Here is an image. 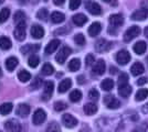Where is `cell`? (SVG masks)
<instances>
[{"label":"cell","instance_id":"cell-1","mask_svg":"<svg viewBox=\"0 0 148 132\" xmlns=\"http://www.w3.org/2000/svg\"><path fill=\"white\" fill-rule=\"evenodd\" d=\"M139 33H140V28L137 25H133L130 29H127L126 32L124 33V41L130 42L133 39H135L137 35H139Z\"/></svg>","mask_w":148,"mask_h":132},{"label":"cell","instance_id":"cell-2","mask_svg":"<svg viewBox=\"0 0 148 132\" xmlns=\"http://www.w3.org/2000/svg\"><path fill=\"white\" fill-rule=\"evenodd\" d=\"M72 53V50H71V47H69V46H63L61 50L59 51V53L56 54V61L58 62L59 64H64V62L66 61V58L70 56V54Z\"/></svg>","mask_w":148,"mask_h":132},{"label":"cell","instance_id":"cell-3","mask_svg":"<svg viewBox=\"0 0 148 132\" xmlns=\"http://www.w3.org/2000/svg\"><path fill=\"white\" fill-rule=\"evenodd\" d=\"M47 118V113L44 111L43 109H41V108H39L37 109L34 113H33V118H32V121H33V123L36 125V126H40V125H42L44 122V120Z\"/></svg>","mask_w":148,"mask_h":132},{"label":"cell","instance_id":"cell-4","mask_svg":"<svg viewBox=\"0 0 148 132\" xmlns=\"http://www.w3.org/2000/svg\"><path fill=\"white\" fill-rule=\"evenodd\" d=\"M5 127L9 132H21V129H22L21 123L17 119H9L8 121H6Z\"/></svg>","mask_w":148,"mask_h":132},{"label":"cell","instance_id":"cell-5","mask_svg":"<svg viewBox=\"0 0 148 132\" xmlns=\"http://www.w3.org/2000/svg\"><path fill=\"white\" fill-rule=\"evenodd\" d=\"M130 61V54L127 50H121L116 54V62L119 65H126Z\"/></svg>","mask_w":148,"mask_h":132},{"label":"cell","instance_id":"cell-6","mask_svg":"<svg viewBox=\"0 0 148 132\" xmlns=\"http://www.w3.org/2000/svg\"><path fill=\"white\" fill-rule=\"evenodd\" d=\"M62 122H63L64 127H66L69 129H72L77 125V119L74 118L71 113H65L62 116Z\"/></svg>","mask_w":148,"mask_h":132},{"label":"cell","instance_id":"cell-7","mask_svg":"<svg viewBox=\"0 0 148 132\" xmlns=\"http://www.w3.org/2000/svg\"><path fill=\"white\" fill-rule=\"evenodd\" d=\"M104 104L106 105V107L108 108V109H117V108H119V106H121L119 100H118L117 98H115L114 96H112V95L105 96Z\"/></svg>","mask_w":148,"mask_h":132},{"label":"cell","instance_id":"cell-8","mask_svg":"<svg viewBox=\"0 0 148 132\" xmlns=\"http://www.w3.org/2000/svg\"><path fill=\"white\" fill-rule=\"evenodd\" d=\"M13 35L16 40L18 41H23L25 39V22H21L17 24L16 29H14V32H13Z\"/></svg>","mask_w":148,"mask_h":132},{"label":"cell","instance_id":"cell-9","mask_svg":"<svg viewBox=\"0 0 148 132\" xmlns=\"http://www.w3.org/2000/svg\"><path fill=\"white\" fill-rule=\"evenodd\" d=\"M108 21H110V24H111L113 29H117L124 23V18L122 14L116 13V14H112Z\"/></svg>","mask_w":148,"mask_h":132},{"label":"cell","instance_id":"cell-10","mask_svg":"<svg viewBox=\"0 0 148 132\" xmlns=\"http://www.w3.org/2000/svg\"><path fill=\"white\" fill-rule=\"evenodd\" d=\"M148 17V9L147 8H142L136 10L135 12L132 14V20L134 21H144Z\"/></svg>","mask_w":148,"mask_h":132},{"label":"cell","instance_id":"cell-11","mask_svg":"<svg viewBox=\"0 0 148 132\" xmlns=\"http://www.w3.org/2000/svg\"><path fill=\"white\" fill-rule=\"evenodd\" d=\"M112 42H107L105 39H99V41L95 43V49L97 52L102 53V52H106L112 47Z\"/></svg>","mask_w":148,"mask_h":132},{"label":"cell","instance_id":"cell-12","mask_svg":"<svg viewBox=\"0 0 148 132\" xmlns=\"http://www.w3.org/2000/svg\"><path fill=\"white\" fill-rule=\"evenodd\" d=\"M86 9L87 11L93 16H99L102 13L101 6L96 2H93V1H86Z\"/></svg>","mask_w":148,"mask_h":132},{"label":"cell","instance_id":"cell-13","mask_svg":"<svg viewBox=\"0 0 148 132\" xmlns=\"http://www.w3.org/2000/svg\"><path fill=\"white\" fill-rule=\"evenodd\" d=\"M54 90V84L52 82H47L44 84V90L43 95H42V99L43 100H49L51 98V96L53 94Z\"/></svg>","mask_w":148,"mask_h":132},{"label":"cell","instance_id":"cell-14","mask_svg":"<svg viewBox=\"0 0 148 132\" xmlns=\"http://www.w3.org/2000/svg\"><path fill=\"white\" fill-rule=\"evenodd\" d=\"M30 111L31 107L29 105H27V104H20L18 108H17V110H16L17 114H18L19 117H21V118H27L29 116Z\"/></svg>","mask_w":148,"mask_h":132},{"label":"cell","instance_id":"cell-15","mask_svg":"<svg viewBox=\"0 0 148 132\" xmlns=\"http://www.w3.org/2000/svg\"><path fill=\"white\" fill-rule=\"evenodd\" d=\"M31 35H32V38L37 39V40L42 39L44 35L43 28L41 25H38V24L32 25V28H31Z\"/></svg>","mask_w":148,"mask_h":132},{"label":"cell","instance_id":"cell-16","mask_svg":"<svg viewBox=\"0 0 148 132\" xmlns=\"http://www.w3.org/2000/svg\"><path fill=\"white\" fill-rule=\"evenodd\" d=\"M105 68H106V65L103 60H99L97 61L95 65L93 66V73L95 75H103L105 73Z\"/></svg>","mask_w":148,"mask_h":132},{"label":"cell","instance_id":"cell-17","mask_svg":"<svg viewBox=\"0 0 148 132\" xmlns=\"http://www.w3.org/2000/svg\"><path fill=\"white\" fill-rule=\"evenodd\" d=\"M59 45H60V41L58 40V39H54V40H52V41H50L49 44L47 45V47H45V54H52V53H54L56 51V49L59 47Z\"/></svg>","mask_w":148,"mask_h":132},{"label":"cell","instance_id":"cell-18","mask_svg":"<svg viewBox=\"0 0 148 132\" xmlns=\"http://www.w3.org/2000/svg\"><path fill=\"white\" fill-rule=\"evenodd\" d=\"M72 20H73V23L77 26H82L83 24H85L87 22V17L83 13H77L72 17Z\"/></svg>","mask_w":148,"mask_h":132},{"label":"cell","instance_id":"cell-19","mask_svg":"<svg viewBox=\"0 0 148 132\" xmlns=\"http://www.w3.org/2000/svg\"><path fill=\"white\" fill-rule=\"evenodd\" d=\"M72 86V81L70 79V78H65V79H63L60 84H59V88H58V90H59V93H65V91H68L69 89L71 88Z\"/></svg>","mask_w":148,"mask_h":132},{"label":"cell","instance_id":"cell-20","mask_svg":"<svg viewBox=\"0 0 148 132\" xmlns=\"http://www.w3.org/2000/svg\"><path fill=\"white\" fill-rule=\"evenodd\" d=\"M146 49H147V44L145 43L144 41H139L134 45L133 50L135 52L137 55H143L145 52H146Z\"/></svg>","mask_w":148,"mask_h":132},{"label":"cell","instance_id":"cell-21","mask_svg":"<svg viewBox=\"0 0 148 132\" xmlns=\"http://www.w3.org/2000/svg\"><path fill=\"white\" fill-rule=\"evenodd\" d=\"M102 31V25L99 22H94L91 24V26L88 28V34L91 37H96L99 35V33Z\"/></svg>","mask_w":148,"mask_h":132},{"label":"cell","instance_id":"cell-22","mask_svg":"<svg viewBox=\"0 0 148 132\" xmlns=\"http://www.w3.org/2000/svg\"><path fill=\"white\" fill-rule=\"evenodd\" d=\"M40 49V45L39 44H28L23 47H21L20 51L23 53V54H28V53H36L37 51H39Z\"/></svg>","mask_w":148,"mask_h":132},{"label":"cell","instance_id":"cell-23","mask_svg":"<svg viewBox=\"0 0 148 132\" xmlns=\"http://www.w3.org/2000/svg\"><path fill=\"white\" fill-rule=\"evenodd\" d=\"M18 66V58L14 56H10L6 60V67L8 70H13Z\"/></svg>","mask_w":148,"mask_h":132},{"label":"cell","instance_id":"cell-24","mask_svg":"<svg viewBox=\"0 0 148 132\" xmlns=\"http://www.w3.org/2000/svg\"><path fill=\"white\" fill-rule=\"evenodd\" d=\"M130 72L134 76H138L142 75L143 73L145 72V68H144V65L142 63H135L133 64L132 68H130Z\"/></svg>","mask_w":148,"mask_h":132},{"label":"cell","instance_id":"cell-25","mask_svg":"<svg viewBox=\"0 0 148 132\" xmlns=\"http://www.w3.org/2000/svg\"><path fill=\"white\" fill-rule=\"evenodd\" d=\"M118 94L121 97H124V98H127L130 94H132V86L130 85H124V86H121L118 87Z\"/></svg>","mask_w":148,"mask_h":132},{"label":"cell","instance_id":"cell-26","mask_svg":"<svg viewBox=\"0 0 148 132\" xmlns=\"http://www.w3.org/2000/svg\"><path fill=\"white\" fill-rule=\"evenodd\" d=\"M65 20V16L63 14L62 12H59V11H54V12L51 14V21L53 22V23H61Z\"/></svg>","mask_w":148,"mask_h":132},{"label":"cell","instance_id":"cell-27","mask_svg":"<svg viewBox=\"0 0 148 132\" xmlns=\"http://www.w3.org/2000/svg\"><path fill=\"white\" fill-rule=\"evenodd\" d=\"M96 111H97V106L95 104H93V102H88L84 106V112L87 116H92Z\"/></svg>","mask_w":148,"mask_h":132},{"label":"cell","instance_id":"cell-28","mask_svg":"<svg viewBox=\"0 0 148 132\" xmlns=\"http://www.w3.org/2000/svg\"><path fill=\"white\" fill-rule=\"evenodd\" d=\"M11 46H12V43H11L10 39H8L7 37L0 38V49L1 50H9V49H11Z\"/></svg>","mask_w":148,"mask_h":132},{"label":"cell","instance_id":"cell-29","mask_svg":"<svg viewBox=\"0 0 148 132\" xmlns=\"http://www.w3.org/2000/svg\"><path fill=\"white\" fill-rule=\"evenodd\" d=\"M101 87H102V89L105 90V91L112 90L113 87H114V82H113V79H111V78H105L104 81L101 83Z\"/></svg>","mask_w":148,"mask_h":132},{"label":"cell","instance_id":"cell-30","mask_svg":"<svg viewBox=\"0 0 148 132\" xmlns=\"http://www.w3.org/2000/svg\"><path fill=\"white\" fill-rule=\"evenodd\" d=\"M18 78L20 82L27 83L31 79V74L28 72V70H25V69H21V70L18 73Z\"/></svg>","mask_w":148,"mask_h":132},{"label":"cell","instance_id":"cell-31","mask_svg":"<svg viewBox=\"0 0 148 132\" xmlns=\"http://www.w3.org/2000/svg\"><path fill=\"white\" fill-rule=\"evenodd\" d=\"M80 67H81V61L79 58H73V60L70 61V63H69V69L71 72H76V70L80 69Z\"/></svg>","mask_w":148,"mask_h":132},{"label":"cell","instance_id":"cell-32","mask_svg":"<svg viewBox=\"0 0 148 132\" xmlns=\"http://www.w3.org/2000/svg\"><path fill=\"white\" fill-rule=\"evenodd\" d=\"M12 104H10V102H5V104H2L1 106H0V113L2 114V116H7L8 113L11 112V110H12Z\"/></svg>","mask_w":148,"mask_h":132},{"label":"cell","instance_id":"cell-33","mask_svg":"<svg viewBox=\"0 0 148 132\" xmlns=\"http://www.w3.org/2000/svg\"><path fill=\"white\" fill-rule=\"evenodd\" d=\"M147 96H148V89L142 88V89H139V90L136 93L135 99H136V101H143L146 99Z\"/></svg>","mask_w":148,"mask_h":132},{"label":"cell","instance_id":"cell-34","mask_svg":"<svg viewBox=\"0 0 148 132\" xmlns=\"http://www.w3.org/2000/svg\"><path fill=\"white\" fill-rule=\"evenodd\" d=\"M70 100L72 101V102H77V101L81 100V98H82V93H81L80 90H77V89H75L73 90L71 94H70Z\"/></svg>","mask_w":148,"mask_h":132},{"label":"cell","instance_id":"cell-35","mask_svg":"<svg viewBox=\"0 0 148 132\" xmlns=\"http://www.w3.org/2000/svg\"><path fill=\"white\" fill-rule=\"evenodd\" d=\"M41 72H42V74L45 76H50L53 74V72H54V68H53V66L51 65V64L47 63L44 64L43 66H42V69H41Z\"/></svg>","mask_w":148,"mask_h":132},{"label":"cell","instance_id":"cell-36","mask_svg":"<svg viewBox=\"0 0 148 132\" xmlns=\"http://www.w3.org/2000/svg\"><path fill=\"white\" fill-rule=\"evenodd\" d=\"M25 14L23 11H17V12L14 13V16H13V20H14L16 24H19L21 22H25Z\"/></svg>","mask_w":148,"mask_h":132},{"label":"cell","instance_id":"cell-37","mask_svg":"<svg viewBox=\"0 0 148 132\" xmlns=\"http://www.w3.org/2000/svg\"><path fill=\"white\" fill-rule=\"evenodd\" d=\"M37 17L38 19L42 20V21H47L48 18H49V11H48V9H45V8L40 9L37 13Z\"/></svg>","mask_w":148,"mask_h":132},{"label":"cell","instance_id":"cell-38","mask_svg":"<svg viewBox=\"0 0 148 132\" xmlns=\"http://www.w3.org/2000/svg\"><path fill=\"white\" fill-rule=\"evenodd\" d=\"M9 16H10V9L9 8H3L0 11V23L6 22L8 18H9Z\"/></svg>","mask_w":148,"mask_h":132},{"label":"cell","instance_id":"cell-39","mask_svg":"<svg viewBox=\"0 0 148 132\" xmlns=\"http://www.w3.org/2000/svg\"><path fill=\"white\" fill-rule=\"evenodd\" d=\"M39 63H40V58H39V56H37V55H31L30 57H29V60H28V65L30 66V67H37L38 65H39Z\"/></svg>","mask_w":148,"mask_h":132},{"label":"cell","instance_id":"cell-40","mask_svg":"<svg viewBox=\"0 0 148 132\" xmlns=\"http://www.w3.org/2000/svg\"><path fill=\"white\" fill-rule=\"evenodd\" d=\"M47 132H61V128L56 122L52 121L47 127Z\"/></svg>","mask_w":148,"mask_h":132},{"label":"cell","instance_id":"cell-41","mask_svg":"<svg viewBox=\"0 0 148 132\" xmlns=\"http://www.w3.org/2000/svg\"><path fill=\"white\" fill-rule=\"evenodd\" d=\"M127 84H128V75L126 73H122L119 78H118V87L127 85Z\"/></svg>","mask_w":148,"mask_h":132},{"label":"cell","instance_id":"cell-42","mask_svg":"<svg viewBox=\"0 0 148 132\" xmlns=\"http://www.w3.org/2000/svg\"><path fill=\"white\" fill-rule=\"evenodd\" d=\"M68 108V105L64 101H56L54 104V110L56 111H63Z\"/></svg>","mask_w":148,"mask_h":132},{"label":"cell","instance_id":"cell-43","mask_svg":"<svg viewBox=\"0 0 148 132\" xmlns=\"http://www.w3.org/2000/svg\"><path fill=\"white\" fill-rule=\"evenodd\" d=\"M74 41H75V43L77 44V45H80V46L85 44V38H84V35H83L82 33L76 34V35L74 37Z\"/></svg>","mask_w":148,"mask_h":132},{"label":"cell","instance_id":"cell-44","mask_svg":"<svg viewBox=\"0 0 148 132\" xmlns=\"http://www.w3.org/2000/svg\"><path fill=\"white\" fill-rule=\"evenodd\" d=\"M99 94L96 89H91V90H90V93H88V98H90L91 100H94V101L99 100Z\"/></svg>","mask_w":148,"mask_h":132},{"label":"cell","instance_id":"cell-45","mask_svg":"<svg viewBox=\"0 0 148 132\" xmlns=\"http://www.w3.org/2000/svg\"><path fill=\"white\" fill-rule=\"evenodd\" d=\"M42 86V79L40 78V77H37L36 79H34V82L31 84V89H33V90H36L38 88H40Z\"/></svg>","mask_w":148,"mask_h":132},{"label":"cell","instance_id":"cell-46","mask_svg":"<svg viewBox=\"0 0 148 132\" xmlns=\"http://www.w3.org/2000/svg\"><path fill=\"white\" fill-rule=\"evenodd\" d=\"M147 128H148L147 122H143L142 125H139L138 127H136L133 132H146L147 131Z\"/></svg>","mask_w":148,"mask_h":132},{"label":"cell","instance_id":"cell-47","mask_svg":"<svg viewBox=\"0 0 148 132\" xmlns=\"http://www.w3.org/2000/svg\"><path fill=\"white\" fill-rule=\"evenodd\" d=\"M82 0H70V9L71 10H76L80 7Z\"/></svg>","mask_w":148,"mask_h":132},{"label":"cell","instance_id":"cell-48","mask_svg":"<svg viewBox=\"0 0 148 132\" xmlns=\"http://www.w3.org/2000/svg\"><path fill=\"white\" fill-rule=\"evenodd\" d=\"M93 63H94V56L92 54H88L85 58V64H86V66H91Z\"/></svg>","mask_w":148,"mask_h":132},{"label":"cell","instance_id":"cell-49","mask_svg":"<svg viewBox=\"0 0 148 132\" xmlns=\"http://www.w3.org/2000/svg\"><path fill=\"white\" fill-rule=\"evenodd\" d=\"M147 82H148V79L146 77H142V78H139V79L136 82V84H137L138 86H143V85H145Z\"/></svg>","mask_w":148,"mask_h":132},{"label":"cell","instance_id":"cell-50","mask_svg":"<svg viewBox=\"0 0 148 132\" xmlns=\"http://www.w3.org/2000/svg\"><path fill=\"white\" fill-rule=\"evenodd\" d=\"M77 83L81 84V85L84 84V83H85V77H84L83 75H80L79 77H77Z\"/></svg>","mask_w":148,"mask_h":132},{"label":"cell","instance_id":"cell-51","mask_svg":"<svg viewBox=\"0 0 148 132\" xmlns=\"http://www.w3.org/2000/svg\"><path fill=\"white\" fill-rule=\"evenodd\" d=\"M53 2H54V5H56V6H62L65 2V0H53Z\"/></svg>","mask_w":148,"mask_h":132},{"label":"cell","instance_id":"cell-52","mask_svg":"<svg viewBox=\"0 0 148 132\" xmlns=\"http://www.w3.org/2000/svg\"><path fill=\"white\" fill-rule=\"evenodd\" d=\"M142 110H143V112L144 113H148V102L146 104V105H144V106H143Z\"/></svg>","mask_w":148,"mask_h":132},{"label":"cell","instance_id":"cell-53","mask_svg":"<svg viewBox=\"0 0 148 132\" xmlns=\"http://www.w3.org/2000/svg\"><path fill=\"white\" fill-rule=\"evenodd\" d=\"M117 73V68L116 67H111V74H116Z\"/></svg>","mask_w":148,"mask_h":132},{"label":"cell","instance_id":"cell-54","mask_svg":"<svg viewBox=\"0 0 148 132\" xmlns=\"http://www.w3.org/2000/svg\"><path fill=\"white\" fill-rule=\"evenodd\" d=\"M144 34H145V37H146V38H148V26L145 28V30H144Z\"/></svg>","mask_w":148,"mask_h":132},{"label":"cell","instance_id":"cell-55","mask_svg":"<svg viewBox=\"0 0 148 132\" xmlns=\"http://www.w3.org/2000/svg\"><path fill=\"white\" fill-rule=\"evenodd\" d=\"M29 1H30L31 3H33V5H34V3H37L39 0H29Z\"/></svg>","mask_w":148,"mask_h":132},{"label":"cell","instance_id":"cell-56","mask_svg":"<svg viewBox=\"0 0 148 132\" xmlns=\"http://www.w3.org/2000/svg\"><path fill=\"white\" fill-rule=\"evenodd\" d=\"M103 1H104V2H111L112 0H103Z\"/></svg>","mask_w":148,"mask_h":132},{"label":"cell","instance_id":"cell-57","mask_svg":"<svg viewBox=\"0 0 148 132\" xmlns=\"http://www.w3.org/2000/svg\"><path fill=\"white\" fill-rule=\"evenodd\" d=\"M2 76V70H1V68H0V77Z\"/></svg>","mask_w":148,"mask_h":132},{"label":"cell","instance_id":"cell-58","mask_svg":"<svg viewBox=\"0 0 148 132\" xmlns=\"http://www.w3.org/2000/svg\"><path fill=\"white\" fill-rule=\"evenodd\" d=\"M3 1H5V0H0V5H1V3L3 2Z\"/></svg>","mask_w":148,"mask_h":132},{"label":"cell","instance_id":"cell-59","mask_svg":"<svg viewBox=\"0 0 148 132\" xmlns=\"http://www.w3.org/2000/svg\"><path fill=\"white\" fill-rule=\"evenodd\" d=\"M147 63H148V57H147Z\"/></svg>","mask_w":148,"mask_h":132},{"label":"cell","instance_id":"cell-60","mask_svg":"<svg viewBox=\"0 0 148 132\" xmlns=\"http://www.w3.org/2000/svg\"><path fill=\"white\" fill-rule=\"evenodd\" d=\"M0 132H1V131H0Z\"/></svg>","mask_w":148,"mask_h":132}]
</instances>
